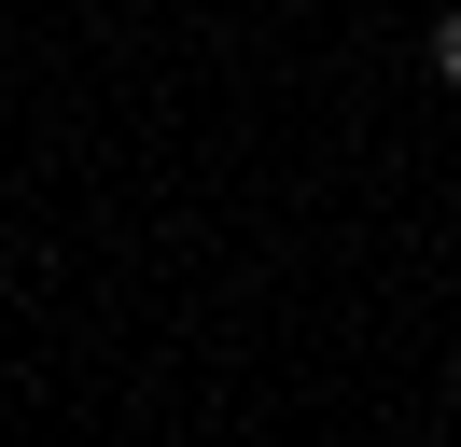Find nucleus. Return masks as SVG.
Wrapping results in <instances>:
<instances>
[{
	"instance_id": "1",
	"label": "nucleus",
	"mask_w": 461,
	"mask_h": 447,
	"mask_svg": "<svg viewBox=\"0 0 461 447\" xmlns=\"http://www.w3.org/2000/svg\"><path fill=\"white\" fill-rule=\"evenodd\" d=\"M433 70H447V84H461V14H433Z\"/></svg>"
}]
</instances>
